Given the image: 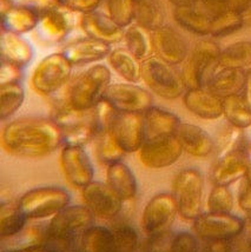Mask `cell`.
I'll return each mask as SVG.
<instances>
[{"label":"cell","instance_id":"cell-47","mask_svg":"<svg viewBox=\"0 0 251 252\" xmlns=\"http://www.w3.org/2000/svg\"><path fill=\"white\" fill-rule=\"evenodd\" d=\"M244 94H246L247 98L249 99L251 103V67H249L247 70V85H246V91H244Z\"/></svg>","mask_w":251,"mask_h":252},{"label":"cell","instance_id":"cell-23","mask_svg":"<svg viewBox=\"0 0 251 252\" xmlns=\"http://www.w3.org/2000/svg\"><path fill=\"white\" fill-rule=\"evenodd\" d=\"M73 20L70 13L59 8H49L40 14L38 25L40 35L50 43H59L64 40L72 30Z\"/></svg>","mask_w":251,"mask_h":252},{"label":"cell","instance_id":"cell-24","mask_svg":"<svg viewBox=\"0 0 251 252\" xmlns=\"http://www.w3.org/2000/svg\"><path fill=\"white\" fill-rule=\"evenodd\" d=\"M143 119L146 139L175 136L178 126L181 125V119L175 113L156 106L146 110L143 113Z\"/></svg>","mask_w":251,"mask_h":252},{"label":"cell","instance_id":"cell-43","mask_svg":"<svg viewBox=\"0 0 251 252\" xmlns=\"http://www.w3.org/2000/svg\"><path fill=\"white\" fill-rule=\"evenodd\" d=\"M23 78L22 67L11 64V63L1 61V67H0V85L5 84L19 83Z\"/></svg>","mask_w":251,"mask_h":252},{"label":"cell","instance_id":"cell-38","mask_svg":"<svg viewBox=\"0 0 251 252\" xmlns=\"http://www.w3.org/2000/svg\"><path fill=\"white\" fill-rule=\"evenodd\" d=\"M235 198L228 187L215 185L208 198V211L215 214H230L234 209Z\"/></svg>","mask_w":251,"mask_h":252},{"label":"cell","instance_id":"cell-20","mask_svg":"<svg viewBox=\"0 0 251 252\" xmlns=\"http://www.w3.org/2000/svg\"><path fill=\"white\" fill-rule=\"evenodd\" d=\"M82 28L86 37L109 45L123 40L125 34L123 29L113 22L110 16L95 11L84 14Z\"/></svg>","mask_w":251,"mask_h":252},{"label":"cell","instance_id":"cell-29","mask_svg":"<svg viewBox=\"0 0 251 252\" xmlns=\"http://www.w3.org/2000/svg\"><path fill=\"white\" fill-rule=\"evenodd\" d=\"M223 116L234 127L243 130L251 126V103L246 94L224 98Z\"/></svg>","mask_w":251,"mask_h":252},{"label":"cell","instance_id":"cell-2","mask_svg":"<svg viewBox=\"0 0 251 252\" xmlns=\"http://www.w3.org/2000/svg\"><path fill=\"white\" fill-rule=\"evenodd\" d=\"M111 85V71L103 64L90 66L74 78L66 92V101L77 111H92L104 100Z\"/></svg>","mask_w":251,"mask_h":252},{"label":"cell","instance_id":"cell-5","mask_svg":"<svg viewBox=\"0 0 251 252\" xmlns=\"http://www.w3.org/2000/svg\"><path fill=\"white\" fill-rule=\"evenodd\" d=\"M70 194L57 187H41L24 193L18 202L28 220H43L55 216L68 206Z\"/></svg>","mask_w":251,"mask_h":252},{"label":"cell","instance_id":"cell-14","mask_svg":"<svg viewBox=\"0 0 251 252\" xmlns=\"http://www.w3.org/2000/svg\"><path fill=\"white\" fill-rule=\"evenodd\" d=\"M177 214V205L172 194L158 193L149 200L143 210V229L149 235L164 232L171 226Z\"/></svg>","mask_w":251,"mask_h":252},{"label":"cell","instance_id":"cell-6","mask_svg":"<svg viewBox=\"0 0 251 252\" xmlns=\"http://www.w3.org/2000/svg\"><path fill=\"white\" fill-rule=\"evenodd\" d=\"M73 65L64 53H52L41 59L32 74L31 85L38 94L49 97L64 88L72 74Z\"/></svg>","mask_w":251,"mask_h":252},{"label":"cell","instance_id":"cell-28","mask_svg":"<svg viewBox=\"0 0 251 252\" xmlns=\"http://www.w3.org/2000/svg\"><path fill=\"white\" fill-rule=\"evenodd\" d=\"M173 17H175V20L178 23V25L187 31L198 35L210 34L214 16L198 10L195 6L176 7L175 12H173Z\"/></svg>","mask_w":251,"mask_h":252},{"label":"cell","instance_id":"cell-22","mask_svg":"<svg viewBox=\"0 0 251 252\" xmlns=\"http://www.w3.org/2000/svg\"><path fill=\"white\" fill-rule=\"evenodd\" d=\"M247 70L218 67L209 80L207 88L220 98L240 94L246 91Z\"/></svg>","mask_w":251,"mask_h":252},{"label":"cell","instance_id":"cell-9","mask_svg":"<svg viewBox=\"0 0 251 252\" xmlns=\"http://www.w3.org/2000/svg\"><path fill=\"white\" fill-rule=\"evenodd\" d=\"M106 131L111 134L125 154L139 151L146 139L143 113H124L115 111Z\"/></svg>","mask_w":251,"mask_h":252},{"label":"cell","instance_id":"cell-8","mask_svg":"<svg viewBox=\"0 0 251 252\" xmlns=\"http://www.w3.org/2000/svg\"><path fill=\"white\" fill-rule=\"evenodd\" d=\"M251 169V142L246 138L243 143L228 151L217 154L211 171V181L215 185L229 187L241 181Z\"/></svg>","mask_w":251,"mask_h":252},{"label":"cell","instance_id":"cell-26","mask_svg":"<svg viewBox=\"0 0 251 252\" xmlns=\"http://www.w3.org/2000/svg\"><path fill=\"white\" fill-rule=\"evenodd\" d=\"M106 184L123 202L131 200L137 193V179L126 164L118 161L107 166Z\"/></svg>","mask_w":251,"mask_h":252},{"label":"cell","instance_id":"cell-19","mask_svg":"<svg viewBox=\"0 0 251 252\" xmlns=\"http://www.w3.org/2000/svg\"><path fill=\"white\" fill-rule=\"evenodd\" d=\"M111 51V45L86 37L66 45L62 52L72 65H86L106 58Z\"/></svg>","mask_w":251,"mask_h":252},{"label":"cell","instance_id":"cell-11","mask_svg":"<svg viewBox=\"0 0 251 252\" xmlns=\"http://www.w3.org/2000/svg\"><path fill=\"white\" fill-rule=\"evenodd\" d=\"M140 163L152 170L165 169L181 158L184 152L176 136L146 139L139 150Z\"/></svg>","mask_w":251,"mask_h":252},{"label":"cell","instance_id":"cell-7","mask_svg":"<svg viewBox=\"0 0 251 252\" xmlns=\"http://www.w3.org/2000/svg\"><path fill=\"white\" fill-rule=\"evenodd\" d=\"M142 79L154 94L165 99L179 98L184 95L187 89L182 74L157 57L143 61Z\"/></svg>","mask_w":251,"mask_h":252},{"label":"cell","instance_id":"cell-35","mask_svg":"<svg viewBox=\"0 0 251 252\" xmlns=\"http://www.w3.org/2000/svg\"><path fill=\"white\" fill-rule=\"evenodd\" d=\"M28 218L23 214L19 205L2 203L0 205V231L2 236H11L23 229Z\"/></svg>","mask_w":251,"mask_h":252},{"label":"cell","instance_id":"cell-17","mask_svg":"<svg viewBox=\"0 0 251 252\" xmlns=\"http://www.w3.org/2000/svg\"><path fill=\"white\" fill-rule=\"evenodd\" d=\"M184 106L192 115L207 121L223 116V99L208 89H191L183 95Z\"/></svg>","mask_w":251,"mask_h":252},{"label":"cell","instance_id":"cell-12","mask_svg":"<svg viewBox=\"0 0 251 252\" xmlns=\"http://www.w3.org/2000/svg\"><path fill=\"white\" fill-rule=\"evenodd\" d=\"M193 223L197 235L209 241H222L240 235L244 229V220L231 214H201Z\"/></svg>","mask_w":251,"mask_h":252},{"label":"cell","instance_id":"cell-1","mask_svg":"<svg viewBox=\"0 0 251 252\" xmlns=\"http://www.w3.org/2000/svg\"><path fill=\"white\" fill-rule=\"evenodd\" d=\"M63 144V133L52 119L20 118L11 122L1 133L7 154L22 158H43Z\"/></svg>","mask_w":251,"mask_h":252},{"label":"cell","instance_id":"cell-48","mask_svg":"<svg viewBox=\"0 0 251 252\" xmlns=\"http://www.w3.org/2000/svg\"><path fill=\"white\" fill-rule=\"evenodd\" d=\"M176 7H187V6H193L195 0H169Z\"/></svg>","mask_w":251,"mask_h":252},{"label":"cell","instance_id":"cell-25","mask_svg":"<svg viewBox=\"0 0 251 252\" xmlns=\"http://www.w3.org/2000/svg\"><path fill=\"white\" fill-rule=\"evenodd\" d=\"M0 51L1 61L11 63L18 67H25L33 58V47L17 33L7 32L2 30L0 38Z\"/></svg>","mask_w":251,"mask_h":252},{"label":"cell","instance_id":"cell-4","mask_svg":"<svg viewBox=\"0 0 251 252\" xmlns=\"http://www.w3.org/2000/svg\"><path fill=\"white\" fill-rule=\"evenodd\" d=\"M220 52L222 50L212 40L197 43L182 72L188 90L207 88L212 74L220 67Z\"/></svg>","mask_w":251,"mask_h":252},{"label":"cell","instance_id":"cell-49","mask_svg":"<svg viewBox=\"0 0 251 252\" xmlns=\"http://www.w3.org/2000/svg\"><path fill=\"white\" fill-rule=\"evenodd\" d=\"M20 252H45V250H43V249H30V250L20 251Z\"/></svg>","mask_w":251,"mask_h":252},{"label":"cell","instance_id":"cell-37","mask_svg":"<svg viewBox=\"0 0 251 252\" xmlns=\"http://www.w3.org/2000/svg\"><path fill=\"white\" fill-rule=\"evenodd\" d=\"M244 18L242 14L232 11H225L223 13L214 16L210 35L212 37H225L240 31L244 25Z\"/></svg>","mask_w":251,"mask_h":252},{"label":"cell","instance_id":"cell-32","mask_svg":"<svg viewBox=\"0 0 251 252\" xmlns=\"http://www.w3.org/2000/svg\"><path fill=\"white\" fill-rule=\"evenodd\" d=\"M220 66L240 70L251 67V41H237L222 50Z\"/></svg>","mask_w":251,"mask_h":252},{"label":"cell","instance_id":"cell-3","mask_svg":"<svg viewBox=\"0 0 251 252\" xmlns=\"http://www.w3.org/2000/svg\"><path fill=\"white\" fill-rule=\"evenodd\" d=\"M204 193V178L196 169H184L176 175L172 196L178 215L187 220H195L201 215Z\"/></svg>","mask_w":251,"mask_h":252},{"label":"cell","instance_id":"cell-15","mask_svg":"<svg viewBox=\"0 0 251 252\" xmlns=\"http://www.w3.org/2000/svg\"><path fill=\"white\" fill-rule=\"evenodd\" d=\"M84 205L95 217L110 220L117 216L123 209V200L106 183L92 182L82 190Z\"/></svg>","mask_w":251,"mask_h":252},{"label":"cell","instance_id":"cell-45","mask_svg":"<svg viewBox=\"0 0 251 252\" xmlns=\"http://www.w3.org/2000/svg\"><path fill=\"white\" fill-rule=\"evenodd\" d=\"M199 1L212 16H217L229 10L228 0H199Z\"/></svg>","mask_w":251,"mask_h":252},{"label":"cell","instance_id":"cell-34","mask_svg":"<svg viewBox=\"0 0 251 252\" xmlns=\"http://www.w3.org/2000/svg\"><path fill=\"white\" fill-rule=\"evenodd\" d=\"M125 45L128 52H131L139 61H145L151 57L152 43L151 35L148 34L145 29L139 25L130 26L124 34Z\"/></svg>","mask_w":251,"mask_h":252},{"label":"cell","instance_id":"cell-40","mask_svg":"<svg viewBox=\"0 0 251 252\" xmlns=\"http://www.w3.org/2000/svg\"><path fill=\"white\" fill-rule=\"evenodd\" d=\"M86 248L91 252H107L112 245V236L104 227L97 226L88 230L85 236Z\"/></svg>","mask_w":251,"mask_h":252},{"label":"cell","instance_id":"cell-33","mask_svg":"<svg viewBox=\"0 0 251 252\" xmlns=\"http://www.w3.org/2000/svg\"><path fill=\"white\" fill-rule=\"evenodd\" d=\"M25 91L20 83L0 85V119L6 121L22 107Z\"/></svg>","mask_w":251,"mask_h":252},{"label":"cell","instance_id":"cell-16","mask_svg":"<svg viewBox=\"0 0 251 252\" xmlns=\"http://www.w3.org/2000/svg\"><path fill=\"white\" fill-rule=\"evenodd\" d=\"M152 51L157 58L169 65H178L188 59V43L179 33L169 26L156 30L151 34Z\"/></svg>","mask_w":251,"mask_h":252},{"label":"cell","instance_id":"cell-18","mask_svg":"<svg viewBox=\"0 0 251 252\" xmlns=\"http://www.w3.org/2000/svg\"><path fill=\"white\" fill-rule=\"evenodd\" d=\"M175 136L177 137L184 151L192 157H208L216 148L212 137L204 128L189 123H181Z\"/></svg>","mask_w":251,"mask_h":252},{"label":"cell","instance_id":"cell-27","mask_svg":"<svg viewBox=\"0 0 251 252\" xmlns=\"http://www.w3.org/2000/svg\"><path fill=\"white\" fill-rule=\"evenodd\" d=\"M40 22L39 12L29 6H12L2 11V30L23 34L37 28Z\"/></svg>","mask_w":251,"mask_h":252},{"label":"cell","instance_id":"cell-41","mask_svg":"<svg viewBox=\"0 0 251 252\" xmlns=\"http://www.w3.org/2000/svg\"><path fill=\"white\" fill-rule=\"evenodd\" d=\"M237 202L243 211L251 212V169L241 179L240 188H238Z\"/></svg>","mask_w":251,"mask_h":252},{"label":"cell","instance_id":"cell-21","mask_svg":"<svg viewBox=\"0 0 251 252\" xmlns=\"http://www.w3.org/2000/svg\"><path fill=\"white\" fill-rule=\"evenodd\" d=\"M94 220V215L85 205L66 206L51 220L50 231L56 236H65L86 229Z\"/></svg>","mask_w":251,"mask_h":252},{"label":"cell","instance_id":"cell-36","mask_svg":"<svg viewBox=\"0 0 251 252\" xmlns=\"http://www.w3.org/2000/svg\"><path fill=\"white\" fill-rule=\"evenodd\" d=\"M95 155L100 163L109 165L122 161L125 152L113 139L109 132H100L97 136V145H95Z\"/></svg>","mask_w":251,"mask_h":252},{"label":"cell","instance_id":"cell-42","mask_svg":"<svg viewBox=\"0 0 251 252\" xmlns=\"http://www.w3.org/2000/svg\"><path fill=\"white\" fill-rule=\"evenodd\" d=\"M58 2L66 10L92 13L100 4V0H58Z\"/></svg>","mask_w":251,"mask_h":252},{"label":"cell","instance_id":"cell-30","mask_svg":"<svg viewBox=\"0 0 251 252\" xmlns=\"http://www.w3.org/2000/svg\"><path fill=\"white\" fill-rule=\"evenodd\" d=\"M109 63L113 71L128 83H138L142 79V63L127 49L112 50Z\"/></svg>","mask_w":251,"mask_h":252},{"label":"cell","instance_id":"cell-31","mask_svg":"<svg viewBox=\"0 0 251 252\" xmlns=\"http://www.w3.org/2000/svg\"><path fill=\"white\" fill-rule=\"evenodd\" d=\"M134 19L143 29L154 32L163 28L165 13L158 0H136Z\"/></svg>","mask_w":251,"mask_h":252},{"label":"cell","instance_id":"cell-39","mask_svg":"<svg viewBox=\"0 0 251 252\" xmlns=\"http://www.w3.org/2000/svg\"><path fill=\"white\" fill-rule=\"evenodd\" d=\"M136 0H109L110 18L122 29L130 25L134 19Z\"/></svg>","mask_w":251,"mask_h":252},{"label":"cell","instance_id":"cell-10","mask_svg":"<svg viewBox=\"0 0 251 252\" xmlns=\"http://www.w3.org/2000/svg\"><path fill=\"white\" fill-rule=\"evenodd\" d=\"M104 100L118 112L144 113L152 106V95L148 90L133 83L111 84Z\"/></svg>","mask_w":251,"mask_h":252},{"label":"cell","instance_id":"cell-50","mask_svg":"<svg viewBox=\"0 0 251 252\" xmlns=\"http://www.w3.org/2000/svg\"><path fill=\"white\" fill-rule=\"evenodd\" d=\"M1 1H5V0H1Z\"/></svg>","mask_w":251,"mask_h":252},{"label":"cell","instance_id":"cell-46","mask_svg":"<svg viewBox=\"0 0 251 252\" xmlns=\"http://www.w3.org/2000/svg\"><path fill=\"white\" fill-rule=\"evenodd\" d=\"M228 7L230 11L242 14L244 18L251 13V0H228Z\"/></svg>","mask_w":251,"mask_h":252},{"label":"cell","instance_id":"cell-13","mask_svg":"<svg viewBox=\"0 0 251 252\" xmlns=\"http://www.w3.org/2000/svg\"><path fill=\"white\" fill-rule=\"evenodd\" d=\"M61 165L65 179L73 188L83 190L94 182V164L83 146L65 145L61 154Z\"/></svg>","mask_w":251,"mask_h":252},{"label":"cell","instance_id":"cell-44","mask_svg":"<svg viewBox=\"0 0 251 252\" xmlns=\"http://www.w3.org/2000/svg\"><path fill=\"white\" fill-rule=\"evenodd\" d=\"M172 252H196V241L190 233H181L173 241Z\"/></svg>","mask_w":251,"mask_h":252}]
</instances>
